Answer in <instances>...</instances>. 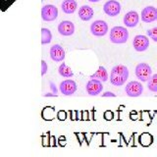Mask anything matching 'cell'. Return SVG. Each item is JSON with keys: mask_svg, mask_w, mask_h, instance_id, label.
I'll use <instances>...</instances> for the list:
<instances>
[{"mask_svg": "<svg viewBox=\"0 0 157 157\" xmlns=\"http://www.w3.org/2000/svg\"><path fill=\"white\" fill-rule=\"evenodd\" d=\"M129 78V69L125 65H116L110 73V82L115 86H122Z\"/></svg>", "mask_w": 157, "mask_h": 157, "instance_id": "cell-1", "label": "cell"}, {"mask_svg": "<svg viewBox=\"0 0 157 157\" xmlns=\"http://www.w3.org/2000/svg\"><path fill=\"white\" fill-rule=\"evenodd\" d=\"M109 39L112 43L123 44L126 43L129 39V32L125 27L117 26L111 29Z\"/></svg>", "mask_w": 157, "mask_h": 157, "instance_id": "cell-2", "label": "cell"}, {"mask_svg": "<svg viewBox=\"0 0 157 157\" xmlns=\"http://www.w3.org/2000/svg\"><path fill=\"white\" fill-rule=\"evenodd\" d=\"M136 76L141 82H147L152 76V69L146 63H140L136 67Z\"/></svg>", "mask_w": 157, "mask_h": 157, "instance_id": "cell-3", "label": "cell"}, {"mask_svg": "<svg viewBox=\"0 0 157 157\" xmlns=\"http://www.w3.org/2000/svg\"><path fill=\"white\" fill-rule=\"evenodd\" d=\"M58 17V9L55 5L47 4L41 9V19L44 22H53Z\"/></svg>", "mask_w": 157, "mask_h": 157, "instance_id": "cell-4", "label": "cell"}, {"mask_svg": "<svg viewBox=\"0 0 157 157\" xmlns=\"http://www.w3.org/2000/svg\"><path fill=\"white\" fill-rule=\"evenodd\" d=\"M125 92L130 97H139L144 92V86L140 82L132 81L129 83H127L125 87Z\"/></svg>", "mask_w": 157, "mask_h": 157, "instance_id": "cell-5", "label": "cell"}, {"mask_svg": "<svg viewBox=\"0 0 157 157\" xmlns=\"http://www.w3.org/2000/svg\"><path fill=\"white\" fill-rule=\"evenodd\" d=\"M90 33L94 36H104L108 33V25L102 20H96L90 25Z\"/></svg>", "mask_w": 157, "mask_h": 157, "instance_id": "cell-6", "label": "cell"}, {"mask_svg": "<svg viewBox=\"0 0 157 157\" xmlns=\"http://www.w3.org/2000/svg\"><path fill=\"white\" fill-rule=\"evenodd\" d=\"M132 46L137 52H144L149 47V39L144 34H137L132 39Z\"/></svg>", "mask_w": 157, "mask_h": 157, "instance_id": "cell-7", "label": "cell"}, {"mask_svg": "<svg viewBox=\"0 0 157 157\" xmlns=\"http://www.w3.org/2000/svg\"><path fill=\"white\" fill-rule=\"evenodd\" d=\"M103 11L110 17H116L121 13V4L116 0H108L103 5Z\"/></svg>", "mask_w": 157, "mask_h": 157, "instance_id": "cell-8", "label": "cell"}, {"mask_svg": "<svg viewBox=\"0 0 157 157\" xmlns=\"http://www.w3.org/2000/svg\"><path fill=\"white\" fill-rule=\"evenodd\" d=\"M103 90L102 82L95 80V78H90V81L86 82V90L87 92V94H90L91 96L98 95L99 93H101Z\"/></svg>", "mask_w": 157, "mask_h": 157, "instance_id": "cell-9", "label": "cell"}, {"mask_svg": "<svg viewBox=\"0 0 157 157\" xmlns=\"http://www.w3.org/2000/svg\"><path fill=\"white\" fill-rule=\"evenodd\" d=\"M59 90H60L61 93L64 95H73L77 90V83L75 82V81L70 80V78L65 80L60 83Z\"/></svg>", "mask_w": 157, "mask_h": 157, "instance_id": "cell-10", "label": "cell"}, {"mask_svg": "<svg viewBox=\"0 0 157 157\" xmlns=\"http://www.w3.org/2000/svg\"><path fill=\"white\" fill-rule=\"evenodd\" d=\"M157 20V10L153 6H147L141 11V21L144 23H152Z\"/></svg>", "mask_w": 157, "mask_h": 157, "instance_id": "cell-11", "label": "cell"}, {"mask_svg": "<svg viewBox=\"0 0 157 157\" xmlns=\"http://www.w3.org/2000/svg\"><path fill=\"white\" fill-rule=\"evenodd\" d=\"M58 32L63 36H73L75 33V25L71 21H62L58 25Z\"/></svg>", "mask_w": 157, "mask_h": 157, "instance_id": "cell-12", "label": "cell"}, {"mask_svg": "<svg viewBox=\"0 0 157 157\" xmlns=\"http://www.w3.org/2000/svg\"><path fill=\"white\" fill-rule=\"evenodd\" d=\"M50 57L54 62H62L65 59V50L60 44H54L50 48Z\"/></svg>", "mask_w": 157, "mask_h": 157, "instance_id": "cell-13", "label": "cell"}, {"mask_svg": "<svg viewBox=\"0 0 157 157\" xmlns=\"http://www.w3.org/2000/svg\"><path fill=\"white\" fill-rule=\"evenodd\" d=\"M125 26L128 28H135L137 26L140 22V16L136 11H129L125 14L124 19H123Z\"/></svg>", "mask_w": 157, "mask_h": 157, "instance_id": "cell-14", "label": "cell"}, {"mask_svg": "<svg viewBox=\"0 0 157 157\" xmlns=\"http://www.w3.org/2000/svg\"><path fill=\"white\" fill-rule=\"evenodd\" d=\"M94 16V11L93 9L88 6V5H82V6L78 9V17H80L81 20L85 22H87L91 20Z\"/></svg>", "mask_w": 157, "mask_h": 157, "instance_id": "cell-15", "label": "cell"}, {"mask_svg": "<svg viewBox=\"0 0 157 157\" xmlns=\"http://www.w3.org/2000/svg\"><path fill=\"white\" fill-rule=\"evenodd\" d=\"M77 8H78V3L75 1V0H64L61 4L62 11L68 15L75 13Z\"/></svg>", "mask_w": 157, "mask_h": 157, "instance_id": "cell-16", "label": "cell"}, {"mask_svg": "<svg viewBox=\"0 0 157 157\" xmlns=\"http://www.w3.org/2000/svg\"><path fill=\"white\" fill-rule=\"evenodd\" d=\"M90 78H95V80H98L100 82L108 81V73L106 71V69L103 66H100L98 68V70L93 75L90 76Z\"/></svg>", "mask_w": 157, "mask_h": 157, "instance_id": "cell-17", "label": "cell"}, {"mask_svg": "<svg viewBox=\"0 0 157 157\" xmlns=\"http://www.w3.org/2000/svg\"><path fill=\"white\" fill-rule=\"evenodd\" d=\"M58 72L60 74V76L63 78H72L74 76V73L72 71V69L66 65V63H62L60 66H59Z\"/></svg>", "mask_w": 157, "mask_h": 157, "instance_id": "cell-18", "label": "cell"}, {"mask_svg": "<svg viewBox=\"0 0 157 157\" xmlns=\"http://www.w3.org/2000/svg\"><path fill=\"white\" fill-rule=\"evenodd\" d=\"M52 40V33L46 28L41 29V44H49Z\"/></svg>", "mask_w": 157, "mask_h": 157, "instance_id": "cell-19", "label": "cell"}, {"mask_svg": "<svg viewBox=\"0 0 157 157\" xmlns=\"http://www.w3.org/2000/svg\"><path fill=\"white\" fill-rule=\"evenodd\" d=\"M147 88L151 92H157V74L152 75L151 78L147 81Z\"/></svg>", "mask_w": 157, "mask_h": 157, "instance_id": "cell-20", "label": "cell"}, {"mask_svg": "<svg viewBox=\"0 0 157 157\" xmlns=\"http://www.w3.org/2000/svg\"><path fill=\"white\" fill-rule=\"evenodd\" d=\"M147 36H148L153 41H157V28H152V29H147Z\"/></svg>", "mask_w": 157, "mask_h": 157, "instance_id": "cell-21", "label": "cell"}, {"mask_svg": "<svg viewBox=\"0 0 157 157\" xmlns=\"http://www.w3.org/2000/svg\"><path fill=\"white\" fill-rule=\"evenodd\" d=\"M47 71H48L47 63L44 61V60H41V76L45 75V74L47 73Z\"/></svg>", "mask_w": 157, "mask_h": 157, "instance_id": "cell-22", "label": "cell"}, {"mask_svg": "<svg viewBox=\"0 0 157 157\" xmlns=\"http://www.w3.org/2000/svg\"><path fill=\"white\" fill-rule=\"evenodd\" d=\"M101 95H102V97H116V94H114V93L111 91H106Z\"/></svg>", "mask_w": 157, "mask_h": 157, "instance_id": "cell-23", "label": "cell"}, {"mask_svg": "<svg viewBox=\"0 0 157 157\" xmlns=\"http://www.w3.org/2000/svg\"><path fill=\"white\" fill-rule=\"evenodd\" d=\"M50 87H51V90H52V91H53L54 94H57V88H56L55 86H54V83H53V82H50Z\"/></svg>", "mask_w": 157, "mask_h": 157, "instance_id": "cell-24", "label": "cell"}, {"mask_svg": "<svg viewBox=\"0 0 157 157\" xmlns=\"http://www.w3.org/2000/svg\"><path fill=\"white\" fill-rule=\"evenodd\" d=\"M44 96H45V97H48V96L57 97V95H56V94H54V93H45V94H44Z\"/></svg>", "mask_w": 157, "mask_h": 157, "instance_id": "cell-25", "label": "cell"}, {"mask_svg": "<svg viewBox=\"0 0 157 157\" xmlns=\"http://www.w3.org/2000/svg\"><path fill=\"white\" fill-rule=\"evenodd\" d=\"M90 2H92V3H96V2H99L100 0H88Z\"/></svg>", "mask_w": 157, "mask_h": 157, "instance_id": "cell-26", "label": "cell"}]
</instances>
